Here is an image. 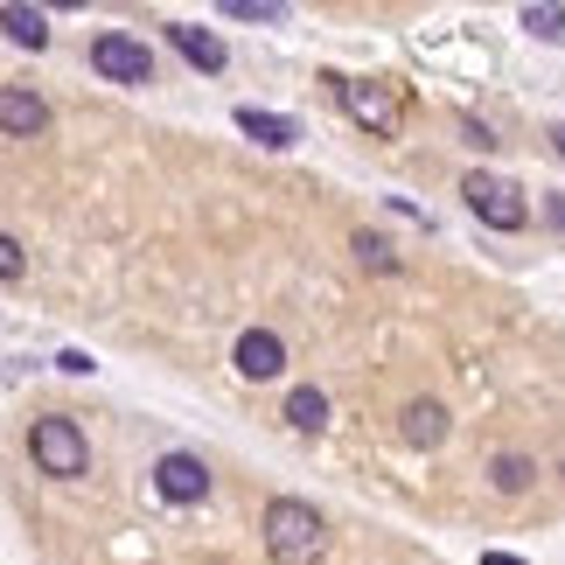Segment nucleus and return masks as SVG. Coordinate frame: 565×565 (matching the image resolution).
<instances>
[{
	"label": "nucleus",
	"mask_w": 565,
	"mask_h": 565,
	"mask_svg": "<svg viewBox=\"0 0 565 565\" xmlns=\"http://www.w3.org/2000/svg\"><path fill=\"white\" fill-rule=\"evenodd\" d=\"M29 454L42 475H56V482H77L84 468H92V440H84L77 419H63V412H42L29 426Z\"/></svg>",
	"instance_id": "3"
},
{
	"label": "nucleus",
	"mask_w": 565,
	"mask_h": 565,
	"mask_svg": "<svg viewBox=\"0 0 565 565\" xmlns=\"http://www.w3.org/2000/svg\"><path fill=\"white\" fill-rule=\"evenodd\" d=\"M552 147H558V161H565V119H558V126H552Z\"/></svg>",
	"instance_id": "22"
},
{
	"label": "nucleus",
	"mask_w": 565,
	"mask_h": 565,
	"mask_svg": "<svg viewBox=\"0 0 565 565\" xmlns=\"http://www.w3.org/2000/svg\"><path fill=\"white\" fill-rule=\"evenodd\" d=\"M461 195H468V210L482 216L489 231H524V224H531L524 189L503 182V175H482V168H475V175H461Z\"/></svg>",
	"instance_id": "4"
},
{
	"label": "nucleus",
	"mask_w": 565,
	"mask_h": 565,
	"mask_svg": "<svg viewBox=\"0 0 565 565\" xmlns=\"http://www.w3.org/2000/svg\"><path fill=\"white\" fill-rule=\"evenodd\" d=\"M0 29H8V42H21V50H50V14L42 8H0Z\"/></svg>",
	"instance_id": "12"
},
{
	"label": "nucleus",
	"mask_w": 565,
	"mask_h": 565,
	"mask_svg": "<svg viewBox=\"0 0 565 565\" xmlns=\"http://www.w3.org/2000/svg\"><path fill=\"white\" fill-rule=\"evenodd\" d=\"M92 71H98L105 84H154V50H147V42H134V35H119V29H105V35L92 42Z\"/></svg>",
	"instance_id": "5"
},
{
	"label": "nucleus",
	"mask_w": 565,
	"mask_h": 565,
	"mask_svg": "<svg viewBox=\"0 0 565 565\" xmlns=\"http://www.w3.org/2000/svg\"><path fill=\"white\" fill-rule=\"evenodd\" d=\"M168 42H175L195 71H224V63H231V50H224L210 29H195V21H168Z\"/></svg>",
	"instance_id": "9"
},
{
	"label": "nucleus",
	"mask_w": 565,
	"mask_h": 565,
	"mask_svg": "<svg viewBox=\"0 0 565 565\" xmlns=\"http://www.w3.org/2000/svg\"><path fill=\"white\" fill-rule=\"evenodd\" d=\"M398 419H405V440L419 447V454H433V447L447 440V405H440V398H412Z\"/></svg>",
	"instance_id": "10"
},
{
	"label": "nucleus",
	"mask_w": 565,
	"mask_h": 565,
	"mask_svg": "<svg viewBox=\"0 0 565 565\" xmlns=\"http://www.w3.org/2000/svg\"><path fill=\"white\" fill-rule=\"evenodd\" d=\"M56 371H71V377H92V356H84V350H63V356H56Z\"/></svg>",
	"instance_id": "19"
},
{
	"label": "nucleus",
	"mask_w": 565,
	"mask_h": 565,
	"mask_svg": "<svg viewBox=\"0 0 565 565\" xmlns=\"http://www.w3.org/2000/svg\"><path fill=\"white\" fill-rule=\"evenodd\" d=\"M231 363H237V377L273 384L279 371H287V342H279L273 329H245V335H237V350H231Z\"/></svg>",
	"instance_id": "7"
},
{
	"label": "nucleus",
	"mask_w": 565,
	"mask_h": 565,
	"mask_svg": "<svg viewBox=\"0 0 565 565\" xmlns=\"http://www.w3.org/2000/svg\"><path fill=\"white\" fill-rule=\"evenodd\" d=\"M335 98L342 113H350L371 140H398L405 134V92L384 77H335Z\"/></svg>",
	"instance_id": "2"
},
{
	"label": "nucleus",
	"mask_w": 565,
	"mask_h": 565,
	"mask_svg": "<svg viewBox=\"0 0 565 565\" xmlns=\"http://www.w3.org/2000/svg\"><path fill=\"white\" fill-rule=\"evenodd\" d=\"M237 134H252L258 147H273V154H287V147L300 140V126L279 119V113H258V105H237Z\"/></svg>",
	"instance_id": "11"
},
{
	"label": "nucleus",
	"mask_w": 565,
	"mask_h": 565,
	"mask_svg": "<svg viewBox=\"0 0 565 565\" xmlns=\"http://www.w3.org/2000/svg\"><path fill=\"white\" fill-rule=\"evenodd\" d=\"M482 565H524L516 552H482Z\"/></svg>",
	"instance_id": "21"
},
{
	"label": "nucleus",
	"mask_w": 565,
	"mask_h": 565,
	"mask_svg": "<svg viewBox=\"0 0 565 565\" xmlns=\"http://www.w3.org/2000/svg\"><path fill=\"white\" fill-rule=\"evenodd\" d=\"M21 273H29V252H21L8 231H0V279H21Z\"/></svg>",
	"instance_id": "18"
},
{
	"label": "nucleus",
	"mask_w": 565,
	"mask_h": 565,
	"mask_svg": "<svg viewBox=\"0 0 565 565\" xmlns=\"http://www.w3.org/2000/svg\"><path fill=\"white\" fill-rule=\"evenodd\" d=\"M524 29L537 42H565V8H524Z\"/></svg>",
	"instance_id": "16"
},
{
	"label": "nucleus",
	"mask_w": 565,
	"mask_h": 565,
	"mask_svg": "<svg viewBox=\"0 0 565 565\" xmlns=\"http://www.w3.org/2000/svg\"><path fill=\"white\" fill-rule=\"evenodd\" d=\"M154 489H161V503H203V495H210V468H203V454H161V461H154Z\"/></svg>",
	"instance_id": "6"
},
{
	"label": "nucleus",
	"mask_w": 565,
	"mask_h": 565,
	"mask_svg": "<svg viewBox=\"0 0 565 565\" xmlns=\"http://www.w3.org/2000/svg\"><path fill=\"white\" fill-rule=\"evenodd\" d=\"M545 216H552V224L565 231V195H552V203H545Z\"/></svg>",
	"instance_id": "20"
},
{
	"label": "nucleus",
	"mask_w": 565,
	"mask_h": 565,
	"mask_svg": "<svg viewBox=\"0 0 565 565\" xmlns=\"http://www.w3.org/2000/svg\"><path fill=\"white\" fill-rule=\"evenodd\" d=\"M42 126H50V98L29 92V84H8V92H0V134H8V140H35Z\"/></svg>",
	"instance_id": "8"
},
{
	"label": "nucleus",
	"mask_w": 565,
	"mask_h": 565,
	"mask_svg": "<svg viewBox=\"0 0 565 565\" xmlns=\"http://www.w3.org/2000/svg\"><path fill=\"white\" fill-rule=\"evenodd\" d=\"M287 426L294 433H321V426H329V398H321L315 384H294L287 391Z\"/></svg>",
	"instance_id": "13"
},
{
	"label": "nucleus",
	"mask_w": 565,
	"mask_h": 565,
	"mask_svg": "<svg viewBox=\"0 0 565 565\" xmlns=\"http://www.w3.org/2000/svg\"><path fill=\"white\" fill-rule=\"evenodd\" d=\"M356 258H363L371 273H398V252H391L384 237H371V231H356Z\"/></svg>",
	"instance_id": "15"
},
{
	"label": "nucleus",
	"mask_w": 565,
	"mask_h": 565,
	"mask_svg": "<svg viewBox=\"0 0 565 565\" xmlns=\"http://www.w3.org/2000/svg\"><path fill=\"white\" fill-rule=\"evenodd\" d=\"M224 14H237V21H279L287 8H279V0H231Z\"/></svg>",
	"instance_id": "17"
},
{
	"label": "nucleus",
	"mask_w": 565,
	"mask_h": 565,
	"mask_svg": "<svg viewBox=\"0 0 565 565\" xmlns=\"http://www.w3.org/2000/svg\"><path fill=\"white\" fill-rule=\"evenodd\" d=\"M489 482L503 489V495H524L531 482H537V468L524 461V454H495V468H489Z\"/></svg>",
	"instance_id": "14"
},
{
	"label": "nucleus",
	"mask_w": 565,
	"mask_h": 565,
	"mask_svg": "<svg viewBox=\"0 0 565 565\" xmlns=\"http://www.w3.org/2000/svg\"><path fill=\"white\" fill-rule=\"evenodd\" d=\"M258 531H266L273 565H315L329 552V524H321V510L300 503V495H273L266 516H258Z\"/></svg>",
	"instance_id": "1"
}]
</instances>
